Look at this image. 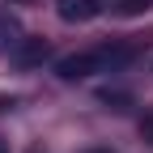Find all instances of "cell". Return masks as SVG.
<instances>
[{
    "label": "cell",
    "mask_w": 153,
    "mask_h": 153,
    "mask_svg": "<svg viewBox=\"0 0 153 153\" xmlns=\"http://www.w3.org/2000/svg\"><path fill=\"white\" fill-rule=\"evenodd\" d=\"M132 60H136V47H128V43H102V47L64 55V60L55 64V72H60L64 81H85V76H102V72H123Z\"/></svg>",
    "instance_id": "6da1fadb"
},
{
    "label": "cell",
    "mask_w": 153,
    "mask_h": 153,
    "mask_svg": "<svg viewBox=\"0 0 153 153\" xmlns=\"http://www.w3.org/2000/svg\"><path fill=\"white\" fill-rule=\"evenodd\" d=\"M55 13H60V22L81 26V22H94L102 13V0H55Z\"/></svg>",
    "instance_id": "7a4b0ae2"
},
{
    "label": "cell",
    "mask_w": 153,
    "mask_h": 153,
    "mask_svg": "<svg viewBox=\"0 0 153 153\" xmlns=\"http://www.w3.org/2000/svg\"><path fill=\"white\" fill-rule=\"evenodd\" d=\"M102 9H111L115 17H140V13L153 9V0H106Z\"/></svg>",
    "instance_id": "3957f363"
},
{
    "label": "cell",
    "mask_w": 153,
    "mask_h": 153,
    "mask_svg": "<svg viewBox=\"0 0 153 153\" xmlns=\"http://www.w3.org/2000/svg\"><path fill=\"white\" fill-rule=\"evenodd\" d=\"M47 60V43L43 38H30V43L17 47V64H43Z\"/></svg>",
    "instance_id": "277c9868"
},
{
    "label": "cell",
    "mask_w": 153,
    "mask_h": 153,
    "mask_svg": "<svg viewBox=\"0 0 153 153\" xmlns=\"http://www.w3.org/2000/svg\"><path fill=\"white\" fill-rule=\"evenodd\" d=\"M140 136H145V140H149V145H153V111H149V115H145V119H140Z\"/></svg>",
    "instance_id": "5b68a950"
},
{
    "label": "cell",
    "mask_w": 153,
    "mask_h": 153,
    "mask_svg": "<svg viewBox=\"0 0 153 153\" xmlns=\"http://www.w3.org/2000/svg\"><path fill=\"white\" fill-rule=\"evenodd\" d=\"M0 153H4V140H0Z\"/></svg>",
    "instance_id": "8992f818"
}]
</instances>
